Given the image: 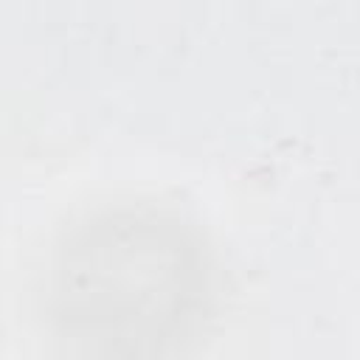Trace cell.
<instances>
[{"label":"cell","instance_id":"obj_1","mask_svg":"<svg viewBox=\"0 0 360 360\" xmlns=\"http://www.w3.org/2000/svg\"><path fill=\"white\" fill-rule=\"evenodd\" d=\"M48 309L76 360H174L211 318V253L174 214L107 208L56 248Z\"/></svg>","mask_w":360,"mask_h":360}]
</instances>
